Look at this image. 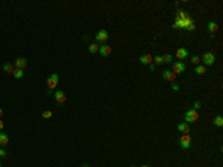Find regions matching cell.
Listing matches in <instances>:
<instances>
[{
	"label": "cell",
	"mask_w": 223,
	"mask_h": 167,
	"mask_svg": "<svg viewBox=\"0 0 223 167\" xmlns=\"http://www.w3.org/2000/svg\"><path fill=\"white\" fill-rule=\"evenodd\" d=\"M149 69H150V70H155V64L150 63V64H149Z\"/></svg>",
	"instance_id": "28"
},
{
	"label": "cell",
	"mask_w": 223,
	"mask_h": 167,
	"mask_svg": "<svg viewBox=\"0 0 223 167\" xmlns=\"http://www.w3.org/2000/svg\"><path fill=\"white\" fill-rule=\"evenodd\" d=\"M0 167H2V161H0Z\"/></svg>",
	"instance_id": "33"
},
{
	"label": "cell",
	"mask_w": 223,
	"mask_h": 167,
	"mask_svg": "<svg viewBox=\"0 0 223 167\" xmlns=\"http://www.w3.org/2000/svg\"><path fill=\"white\" fill-rule=\"evenodd\" d=\"M214 61H216V55H214L213 52H205V54L202 55V63H204V66H213Z\"/></svg>",
	"instance_id": "3"
},
{
	"label": "cell",
	"mask_w": 223,
	"mask_h": 167,
	"mask_svg": "<svg viewBox=\"0 0 223 167\" xmlns=\"http://www.w3.org/2000/svg\"><path fill=\"white\" fill-rule=\"evenodd\" d=\"M199 118V114L198 111H195V109H190V111H187L186 114H184V122L186 124H192V122H197Z\"/></svg>",
	"instance_id": "2"
},
{
	"label": "cell",
	"mask_w": 223,
	"mask_h": 167,
	"mask_svg": "<svg viewBox=\"0 0 223 167\" xmlns=\"http://www.w3.org/2000/svg\"><path fill=\"white\" fill-rule=\"evenodd\" d=\"M60 82V78H58V73H51L48 76V81H46V85H48V94L52 93V90L58 85Z\"/></svg>",
	"instance_id": "1"
},
{
	"label": "cell",
	"mask_w": 223,
	"mask_h": 167,
	"mask_svg": "<svg viewBox=\"0 0 223 167\" xmlns=\"http://www.w3.org/2000/svg\"><path fill=\"white\" fill-rule=\"evenodd\" d=\"M107 39H109V33H107V30H100L98 33L95 34V40H97V42L104 43V42H107Z\"/></svg>",
	"instance_id": "6"
},
{
	"label": "cell",
	"mask_w": 223,
	"mask_h": 167,
	"mask_svg": "<svg viewBox=\"0 0 223 167\" xmlns=\"http://www.w3.org/2000/svg\"><path fill=\"white\" fill-rule=\"evenodd\" d=\"M214 125H217V127H222L223 125V118L220 117V115L214 118Z\"/></svg>",
	"instance_id": "22"
},
{
	"label": "cell",
	"mask_w": 223,
	"mask_h": 167,
	"mask_svg": "<svg viewBox=\"0 0 223 167\" xmlns=\"http://www.w3.org/2000/svg\"><path fill=\"white\" fill-rule=\"evenodd\" d=\"M140 63L141 64H150L152 61H153V57L150 55V54H144V55H140Z\"/></svg>",
	"instance_id": "12"
},
{
	"label": "cell",
	"mask_w": 223,
	"mask_h": 167,
	"mask_svg": "<svg viewBox=\"0 0 223 167\" xmlns=\"http://www.w3.org/2000/svg\"><path fill=\"white\" fill-rule=\"evenodd\" d=\"M2 117H3V109L0 108V118H2Z\"/></svg>",
	"instance_id": "30"
},
{
	"label": "cell",
	"mask_w": 223,
	"mask_h": 167,
	"mask_svg": "<svg viewBox=\"0 0 223 167\" xmlns=\"http://www.w3.org/2000/svg\"><path fill=\"white\" fill-rule=\"evenodd\" d=\"M42 117H43V118H51V117H52V112H51V111H45V112L42 114Z\"/></svg>",
	"instance_id": "24"
},
{
	"label": "cell",
	"mask_w": 223,
	"mask_h": 167,
	"mask_svg": "<svg viewBox=\"0 0 223 167\" xmlns=\"http://www.w3.org/2000/svg\"><path fill=\"white\" fill-rule=\"evenodd\" d=\"M175 57H177L178 60H184V58H187V57H189V51H187L186 48H177Z\"/></svg>",
	"instance_id": "7"
},
{
	"label": "cell",
	"mask_w": 223,
	"mask_h": 167,
	"mask_svg": "<svg viewBox=\"0 0 223 167\" xmlns=\"http://www.w3.org/2000/svg\"><path fill=\"white\" fill-rule=\"evenodd\" d=\"M153 61H155V66H159V64H162V63H164V61H162V55H155Z\"/></svg>",
	"instance_id": "21"
},
{
	"label": "cell",
	"mask_w": 223,
	"mask_h": 167,
	"mask_svg": "<svg viewBox=\"0 0 223 167\" xmlns=\"http://www.w3.org/2000/svg\"><path fill=\"white\" fill-rule=\"evenodd\" d=\"M8 143H9V137H8V134L0 131V148H5Z\"/></svg>",
	"instance_id": "15"
},
{
	"label": "cell",
	"mask_w": 223,
	"mask_h": 167,
	"mask_svg": "<svg viewBox=\"0 0 223 167\" xmlns=\"http://www.w3.org/2000/svg\"><path fill=\"white\" fill-rule=\"evenodd\" d=\"M141 167H150V166H149V164H143V166H141Z\"/></svg>",
	"instance_id": "31"
},
{
	"label": "cell",
	"mask_w": 223,
	"mask_h": 167,
	"mask_svg": "<svg viewBox=\"0 0 223 167\" xmlns=\"http://www.w3.org/2000/svg\"><path fill=\"white\" fill-rule=\"evenodd\" d=\"M190 143H192V137H190L189 134H183V136L180 137V146H181L183 149H189V148H190Z\"/></svg>",
	"instance_id": "4"
},
{
	"label": "cell",
	"mask_w": 223,
	"mask_h": 167,
	"mask_svg": "<svg viewBox=\"0 0 223 167\" xmlns=\"http://www.w3.org/2000/svg\"><path fill=\"white\" fill-rule=\"evenodd\" d=\"M12 75H14V78H15V79H21V78L24 76V70H21V69H15Z\"/></svg>",
	"instance_id": "18"
},
{
	"label": "cell",
	"mask_w": 223,
	"mask_h": 167,
	"mask_svg": "<svg viewBox=\"0 0 223 167\" xmlns=\"http://www.w3.org/2000/svg\"><path fill=\"white\" fill-rule=\"evenodd\" d=\"M199 61H201V58H199L198 55H194V57L190 58V63H192V64H197V66H198Z\"/></svg>",
	"instance_id": "23"
},
{
	"label": "cell",
	"mask_w": 223,
	"mask_h": 167,
	"mask_svg": "<svg viewBox=\"0 0 223 167\" xmlns=\"http://www.w3.org/2000/svg\"><path fill=\"white\" fill-rule=\"evenodd\" d=\"M162 78H164L165 81L173 82L174 79H175V75L173 73V70H164V72H162Z\"/></svg>",
	"instance_id": "11"
},
{
	"label": "cell",
	"mask_w": 223,
	"mask_h": 167,
	"mask_svg": "<svg viewBox=\"0 0 223 167\" xmlns=\"http://www.w3.org/2000/svg\"><path fill=\"white\" fill-rule=\"evenodd\" d=\"M55 101H57L58 104H63V103L66 101V94H64V91H57V93H55Z\"/></svg>",
	"instance_id": "13"
},
{
	"label": "cell",
	"mask_w": 223,
	"mask_h": 167,
	"mask_svg": "<svg viewBox=\"0 0 223 167\" xmlns=\"http://www.w3.org/2000/svg\"><path fill=\"white\" fill-rule=\"evenodd\" d=\"M98 45H97V43H91V45H89V47H88V49H89V52H91V54H95V52H98Z\"/></svg>",
	"instance_id": "19"
},
{
	"label": "cell",
	"mask_w": 223,
	"mask_h": 167,
	"mask_svg": "<svg viewBox=\"0 0 223 167\" xmlns=\"http://www.w3.org/2000/svg\"><path fill=\"white\" fill-rule=\"evenodd\" d=\"M194 106H195V111H198L199 108H201V101H195V104H194Z\"/></svg>",
	"instance_id": "26"
},
{
	"label": "cell",
	"mask_w": 223,
	"mask_h": 167,
	"mask_svg": "<svg viewBox=\"0 0 223 167\" xmlns=\"http://www.w3.org/2000/svg\"><path fill=\"white\" fill-rule=\"evenodd\" d=\"M25 66H27V60L23 58V57H18V58L15 60V63H14V67H15V69H21V70H24Z\"/></svg>",
	"instance_id": "8"
},
{
	"label": "cell",
	"mask_w": 223,
	"mask_h": 167,
	"mask_svg": "<svg viewBox=\"0 0 223 167\" xmlns=\"http://www.w3.org/2000/svg\"><path fill=\"white\" fill-rule=\"evenodd\" d=\"M207 28H208V31H210L211 34H214V33L219 30V25H217L216 21H210V23L207 24Z\"/></svg>",
	"instance_id": "14"
},
{
	"label": "cell",
	"mask_w": 223,
	"mask_h": 167,
	"mask_svg": "<svg viewBox=\"0 0 223 167\" xmlns=\"http://www.w3.org/2000/svg\"><path fill=\"white\" fill-rule=\"evenodd\" d=\"M82 167H89L88 164H82Z\"/></svg>",
	"instance_id": "32"
},
{
	"label": "cell",
	"mask_w": 223,
	"mask_h": 167,
	"mask_svg": "<svg viewBox=\"0 0 223 167\" xmlns=\"http://www.w3.org/2000/svg\"><path fill=\"white\" fill-rule=\"evenodd\" d=\"M177 130H178V131H181L183 134H189V131H190V127H189V124H186V122H178V125H177Z\"/></svg>",
	"instance_id": "9"
},
{
	"label": "cell",
	"mask_w": 223,
	"mask_h": 167,
	"mask_svg": "<svg viewBox=\"0 0 223 167\" xmlns=\"http://www.w3.org/2000/svg\"><path fill=\"white\" fill-rule=\"evenodd\" d=\"M3 127H5V124H3V121H2V119H0V131H2V130H3Z\"/></svg>",
	"instance_id": "29"
},
{
	"label": "cell",
	"mask_w": 223,
	"mask_h": 167,
	"mask_svg": "<svg viewBox=\"0 0 223 167\" xmlns=\"http://www.w3.org/2000/svg\"><path fill=\"white\" fill-rule=\"evenodd\" d=\"M171 88H173L174 91H178V85H175V84H173V85H171Z\"/></svg>",
	"instance_id": "27"
},
{
	"label": "cell",
	"mask_w": 223,
	"mask_h": 167,
	"mask_svg": "<svg viewBox=\"0 0 223 167\" xmlns=\"http://www.w3.org/2000/svg\"><path fill=\"white\" fill-rule=\"evenodd\" d=\"M8 155V152L3 149V148H0V158H3V157H6Z\"/></svg>",
	"instance_id": "25"
},
{
	"label": "cell",
	"mask_w": 223,
	"mask_h": 167,
	"mask_svg": "<svg viewBox=\"0 0 223 167\" xmlns=\"http://www.w3.org/2000/svg\"><path fill=\"white\" fill-rule=\"evenodd\" d=\"M132 167H135V166H132Z\"/></svg>",
	"instance_id": "34"
},
{
	"label": "cell",
	"mask_w": 223,
	"mask_h": 167,
	"mask_svg": "<svg viewBox=\"0 0 223 167\" xmlns=\"http://www.w3.org/2000/svg\"><path fill=\"white\" fill-rule=\"evenodd\" d=\"M184 70H186V64H184V63H181V61L173 63V73L174 75H180V73H183Z\"/></svg>",
	"instance_id": "5"
},
{
	"label": "cell",
	"mask_w": 223,
	"mask_h": 167,
	"mask_svg": "<svg viewBox=\"0 0 223 167\" xmlns=\"http://www.w3.org/2000/svg\"><path fill=\"white\" fill-rule=\"evenodd\" d=\"M98 52L103 55V57H107V55H110V52H112V48L109 47V45H106V43H103L101 47L98 48Z\"/></svg>",
	"instance_id": "10"
},
{
	"label": "cell",
	"mask_w": 223,
	"mask_h": 167,
	"mask_svg": "<svg viewBox=\"0 0 223 167\" xmlns=\"http://www.w3.org/2000/svg\"><path fill=\"white\" fill-rule=\"evenodd\" d=\"M205 72H207V69H205L204 64H198V66L195 67V73H197V75H204Z\"/></svg>",
	"instance_id": "17"
},
{
	"label": "cell",
	"mask_w": 223,
	"mask_h": 167,
	"mask_svg": "<svg viewBox=\"0 0 223 167\" xmlns=\"http://www.w3.org/2000/svg\"><path fill=\"white\" fill-rule=\"evenodd\" d=\"M162 61L164 63H171L173 61V55L171 54H164L162 55Z\"/></svg>",
	"instance_id": "20"
},
{
	"label": "cell",
	"mask_w": 223,
	"mask_h": 167,
	"mask_svg": "<svg viewBox=\"0 0 223 167\" xmlns=\"http://www.w3.org/2000/svg\"><path fill=\"white\" fill-rule=\"evenodd\" d=\"M3 70L6 72V73H9V75H12L14 70H15V67H14L11 63H6V64H3Z\"/></svg>",
	"instance_id": "16"
}]
</instances>
